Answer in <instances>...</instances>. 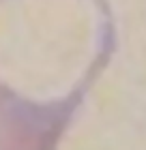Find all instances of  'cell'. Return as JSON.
I'll use <instances>...</instances> for the list:
<instances>
[{"instance_id":"obj_1","label":"cell","mask_w":146,"mask_h":150,"mask_svg":"<svg viewBox=\"0 0 146 150\" xmlns=\"http://www.w3.org/2000/svg\"><path fill=\"white\" fill-rule=\"evenodd\" d=\"M112 50L103 0H0V150H56Z\"/></svg>"}]
</instances>
